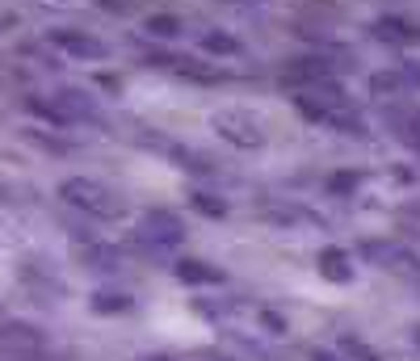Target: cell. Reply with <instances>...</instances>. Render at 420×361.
Here are the masks:
<instances>
[{"mask_svg": "<svg viewBox=\"0 0 420 361\" xmlns=\"http://www.w3.org/2000/svg\"><path fill=\"white\" fill-rule=\"evenodd\" d=\"M181 29V21L177 17H168V13H156V17H147V34H160V38H172Z\"/></svg>", "mask_w": 420, "mask_h": 361, "instance_id": "cell-9", "label": "cell"}, {"mask_svg": "<svg viewBox=\"0 0 420 361\" xmlns=\"http://www.w3.org/2000/svg\"><path fill=\"white\" fill-rule=\"evenodd\" d=\"M320 273H324L328 282H349V278H353V261H349L341 248H324V252H320Z\"/></svg>", "mask_w": 420, "mask_h": 361, "instance_id": "cell-5", "label": "cell"}, {"mask_svg": "<svg viewBox=\"0 0 420 361\" xmlns=\"http://www.w3.org/2000/svg\"><path fill=\"white\" fill-rule=\"evenodd\" d=\"M59 193H63V202H72V206H80V210H88V214H97V219H118V214H122V202H118L105 185H97V181L72 177V181L59 185Z\"/></svg>", "mask_w": 420, "mask_h": 361, "instance_id": "cell-1", "label": "cell"}, {"mask_svg": "<svg viewBox=\"0 0 420 361\" xmlns=\"http://www.w3.org/2000/svg\"><path fill=\"white\" fill-rule=\"evenodd\" d=\"M55 42H59V46H67L72 55H93V59H105V46H101L97 38H88V34H55Z\"/></svg>", "mask_w": 420, "mask_h": 361, "instance_id": "cell-7", "label": "cell"}, {"mask_svg": "<svg viewBox=\"0 0 420 361\" xmlns=\"http://www.w3.org/2000/svg\"><path fill=\"white\" fill-rule=\"evenodd\" d=\"M42 349H46V341H42L38 328H29V324H8V328H0V353H8L13 361L42 357Z\"/></svg>", "mask_w": 420, "mask_h": 361, "instance_id": "cell-2", "label": "cell"}, {"mask_svg": "<svg viewBox=\"0 0 420 361\" xmlns=\"http://www.w3.org/2000/svg\"><path fill=\"white\" fill-rule=\"evenodd\" d=\"M143 361H168V357H143Z\"/></svg>", "mask_w": 420, "mask_h": 361, "instance_id": "cell-16", "label": "cell"}, {"mask_svg": "<svg viewBox=\"0 0 420 361\" xmlns=\"http://www.w3.org/2000/svg\"><path fill=\"white\" fill-rule=\"evenodd\" d=\"M206 50H215V55H219V50H223V55H236V50H240V42H236V38H227V34H210V38H206Z\"/></svg>", "mask_w": 420, "mask_h": 361, "instance_id": "cell-11", "label": "cell"}, {"mask_svg": "<svg viewBox=\"0 0 420 361\" xmlns=\"http://www.w3.org/2000/svg\"><path fill=\"white\" fill-rule=\"evenodd\" d=\"M311 361H337V357H332V353H316Z\"/></svg>", "mask_w": 420, "mask_h": 361, "instance_id": "cell-15", "label": "cell"}, {"mask_svg": "<svg viewBox=\"0 0 420 361\" xmlns=\"http://www.w3.org/2000/svg\"><path fill=\"white\" fill-rule=\"evenodd\" d=\"M139 236H143V240H151V244H160V248H172V244H181L185 227H181V219H177V214H168V210H151V214H143Z\"/></svg>", "mask_w": 420, "mask_h": 361, "instance_id": "cell-3", "label": "cell"}, {"mask_svg": "<svg viewBox=\"0 0 420 361\" xmlns=\"http://www.w3.org/2000/svg\"><path fill=\"white\" fill-rule=\"evenodd\" d=\"M383 38H395V42H416L420 29H404V21H383V29H379Z\"/></svg>", "mask_w": 420, "mask_h": 361, "instance_id": "cell-10", "label": "cell"}, {"mask_svg": "<svg viewBox=\"0 0 420 361\" xmlns=\"http://www.w3.org/2000/svg\"><path fill=\"white\" fill-rule=\"evenodd\" d=\"M0 315H4V307H0Z\"/></svg>", "mask_w": 420, "mask_h": 361, "instance_id": "cell-18", "label": "cell"}, {"mask_svg": "<svg viewBox=\"0 0 420 361\" xmlns=\"http://www.w3.org/2000/svg\"><path fill=\"white\" fill-rule=\"evenodd\" d=\"M261 324H265L269 332H286V320H282L278 311H261Z\"/></svg>", "mask_w": 420, "mask_h": 361, "instance_id": "cell-14", "label": "cell"}, {"mask_svg": "<svg viewBox=\"0 0 420 361\" xmlns=\"http://www.w3.org/2000/svg\"><path fill=\"white\" fill-rule=\"evenodd\" d=\"M328 189H332V193H349V189H358V172H337V177L328 181Z\"/></svg>", "mask_w": 420, "mask_h": 361, "instance_id": "cell-12", "label": "cell"}, {"mask_svg": "<svg viewBox=\"0 0 420 361\" xmlns=\"http://www.w3.org/2000/svg\"><path fill=\"white\" fill-rule=\"evenodd\" d=\"M416 341H420V328H416Z\"/></svg>", "mask_w": 420, "mask_h": 361, "instance_id": "cell-17", "label": "cell"}, {"mask_svg": "<svg viewBox=\"0 0 420 361\" xmlns=\"http://www.w3.org/2000/svg\"><path fill=\"white\" fill-rule=\"evenodd\" d=\"M177 278L181 282H189V286H219L223 282V273L219 269H210V265H202V261H177Z\"/></svg>", "mask_w": 420, "mask_h": 361, "instance_id": "cell-6", "label": "cell"}, {"mask_svg": "<svg viewBox=\"0 0 420 361\" xmlns=\"http://www.w3.org/2000/svg\"><path fill=\"white\" fill-rule=\"evenodd\" d=\"M194 206H198L202 214H210V219H223V214H227V206H223V202H210V198H194Z\"/></svg>", "mask_w": 420, "mask_h": 361, "instance_id": "cell-13", "label": "cell"}, {"mask_svg": "<svg viewBox=\"0 0 420 361\" xmlns=\"http://www.w3.org/2000/svg\"><path fill=\"white\" fill-rule=\"evenodd\" d=\"M93 311L101 315H114V311H130V294H118V290H101L93 299Z\"/></svg>", "mask_w": 420, "mask_h": 361, "instance_id": "cell-8", "label": "cell"}, {"mask_svg": "<svg viewBox=\"0 0 420 361\" xmlns=\"http://www.w3.org/2000/svg\"><path fill=\"white\" fill-rule=\"evenodd\" d=\"M215 126H219V135L231 139L236 147H257V143H261V130H257V126H252V130H240V126H248V118H240V114H219Z\"/></svg>", "mask_w": 420, "mask_h": 361, "instance_id": "cell-4", "label": "cell"}]
</instances>
